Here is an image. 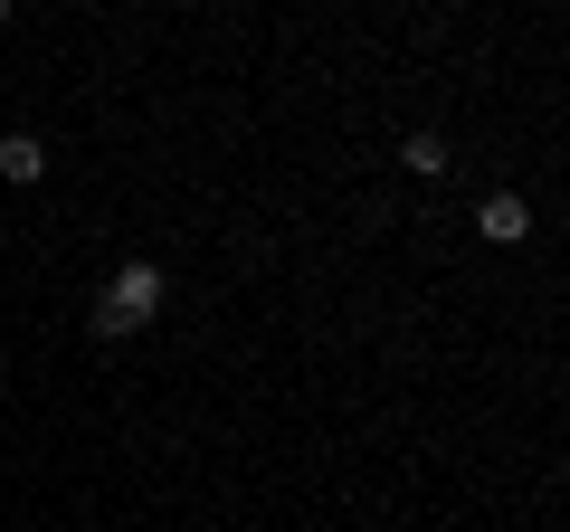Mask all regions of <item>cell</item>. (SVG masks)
Returning a JSON list of instances; mask_svg holds the SVG:
<instances>
[{"mask_svg":"<svg viewBox=\"0 0 570 532\" xmlns=\"http://www.w3.org/2000/svg\"><path fill=\"white\" fill-rule=\"evenodd\" d=\"M0 181H20V190L48 181V144L29 134V124H10V134H0Z\"/></svg>","mask_w":570,"mask_h":532,"instance_id":"3957f363","label":"cell"},{"mask_svg":"<svg viewBox=\"0 0 570 532\" xmlns=\"http://www.w3.org/2000/svg\"><path fill=\"white\" fill-rule=\"evenodd\" d=\"M448 162H456V152H448V134H409V144H400V171H419V181H438Z\"/></svg>","mask_w":570,"mask_h":532,"instance_id":"277c9868","label":"cell"},{"mask_svg":"<svg viewBox=\"0 0 570 532\" xmlns=\"http://www.w3.org/2000/svg\"><path fill=\"white\" fill-rule=\"evenodd\" d=\"M475 238L485 247H523L532 238V200L523 190H485V200H475Z\"/></svg>","mask_w":570,"mask_h":532,"instance_id":"7a4b0ae2","label":"cell"},{"mask_svg":"<svg viewBox=\"0 0 570 532\" xmlns=\"http://www.w3.org/2000/svg\"><path fill=\"white\" fill-rule=\"evenodd\" d=\"M0 29H10V0H0Z\"/></svg>","mask_w":570,"mask_h":532,"instance_id":"5b68a950","label":"cell"},{"mask_svg":"<svg viewBox=\"0 0 570 532\" xmlns=\"http://www.w3.org/2000/svg\"><path fill=\"white\" fill-rule=\"evenodd\" d=\"M163 266H153V257H124L115 266V276H105V295H96V314H86V324H96L105 333V343H124V333H153V324H163Z\"/></svg>","mask_w":570,"mask_h":532,"instance_id":"6da1fadb","label":"cell"}]
</instances>
